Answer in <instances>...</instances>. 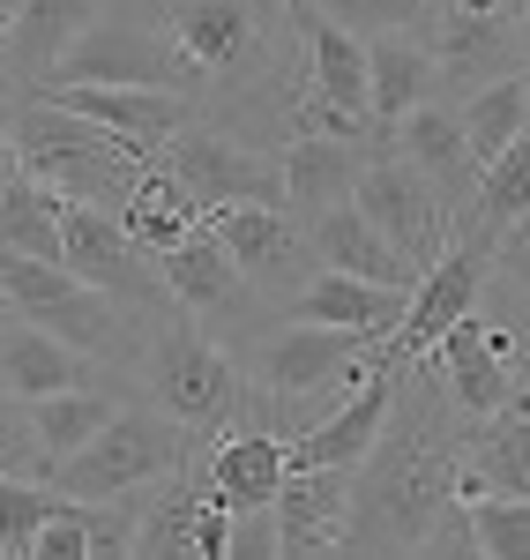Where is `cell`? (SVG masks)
<instances>
[{"mask_svg": "<svg viewBox=\"0 0 530 560\" xmlns=\"http://www.w3.org/2000/svg\"><path fill=\"white\" fill-rule=\"evenodd\" d=\"M456 441H463V419L434 359H397V404L374 448L352 464L344 553H419L426 523L456 501Z\"/></svg>", "mask_w": 530, "mask_h": 560, "instance_id": "6da1fadb", "label": "cell"}, {"mask_svg": "<svg viewBox=\"0 0 530 560\" xmlns=\"http://www.w3.org/2000/svg\"><path fill=\"white\" fill-rule=\"evenodd\" d=\"M31 560H90V523H83V501H75V493L52 501V516H45L38 538H31Z\"/></svg>", "mask_w": 530, "mask_h": 560, "instance_id": "d590c367", "label": "cell"}, {"mask_svg": "<svg viewBox=\"0 0 530 560\" xmlns=\"http://www.w3.org/2000/svg\"><path fill=\"white\" fill-rule=\"evenodd\" d=\"M299 8H307V0H284V15H299Z\"/></svg>", "mask_w": 530, "mask_h": 560, "instance_id": "f6af8a7d", "label": "cell"}, {"mask_svg": "<svg viewBox=\"0 0 530 560\" xmlns=\"http://www.w3.org/2000/svg\"><path fill=\"white\" fill-rule=\"evenodd\" d=\"M493 277H508L516 292H530V217L493 232Z\"/></svg>", "mask_w": 530, "mask_h": 560, "instance_id": "f35d334b", "label": "cell"}, {"mask_svg": "<svg viewBox=\"0 0 530 560\" xmlns=\"http://www.w3.org/2000/svg\"><path fill=\"white\" fill-rule=\"evenodd\" d=\"M90 23H97V0H23L0 38V75H15V90H38Z\"/></svg>", "mask_w": 530, "mask_h": 560, "instance_id": "ffe728a7", "label": "cell"}, {"mask_svg": "<svg viewBox=\"0 0 530 560\" xmlns=\"http://www.w3.org/2000/svg\"><path fill=\"white\" fill-rule=\"evenodd\" d=\"M0 382L31 404V396H52V388L97 382V359H90V351H75L68 337L38 329V322L8 314V322H0Z\"/></svg>", "mask_w": 530, "mask_h": 560, "instance_id": "7402d4cb", "label": "cell"}, {"mask_svg": "<svg viewBox=\"0 0 530 560\" xmlns=\"http://www.w3.org/2000/svg\"><path fill=\"white\" fill-rule=\"evenodd\" d=\"M463 135H471V158L486 165V158H500L516 135L530 128V97H523V75H493L486 90H471L463 105Z\"/></svg>", "mask_w": 530, "mask_h": 560, "instance_id": "f546056e", "label": "cell"}, {"mask_svg": "<svg viewBox=\"0 0 530 560\" xmlns=\"http://www.w3.org/2000/svg\"><path fill=\"white\" fill-rule=\"evenodd\" d=\"M157 165L202 202V217L224 210V202H276V210H284L276 150H269V142H247V135H232V128H217V120H202V113L157 150Z\"/></svg>", "mask_w": 530, "mask_h": 560, "instance_id": "8992f818", "label": "cell"}, {"mask_svg": "<svg viewBox=\"0 0 530 560\" xmlns=\"http://www.w3.org/2000/svg\"><path fill=\"white\" fill-rule=\"evenodd\" d=\"M389 150H397L403 165H419V173L434 179V195L448 202V217L463 224L471 187H479V158H471L463 113H456V105H441V97H426V105H411L397 128H389Z\"/></svg>", "mask_w": 530, "mask_h": 560, "instance_id": "2e32d148", "label": "cell"}, {"mask_svg": "<svg viewBox=\"0 0 530 560\" xmlns=\"http://www.w3.org/2000/svg\"><path fill=\"white\" fill-rule=\"evenodd\" d=\"M8 158L23 165L31 179H45L52 195H68V202H97V210H128L134 179H142V150L120 142L113 128H97L83 113H68V105H52L38 90H23L15 105H8Z\"/></svg>", "mask_w": 530, "mask_h": 560, "instance_id": "7a4b0ae2", "label": "cell"}, {"mask_svg": "<svg viewBox=\"0 0 530 560\" xmlns=\"http://www.w3.org/2000/svg\"><path fill=\"white\" fill-rule=\"evenodd\" d=\"M38 97L83 113V120H97V128H113L120 142H134L142 158H157V150L202 113L187 90H150V83H38Z\"/></svg>", "mask_w": 530, "mask_h": 560, "instance_id": "4fadbf2b", "label": "cell"}, {"mask_svg": "<svg viewBox=\"0 0 530 560\" xmlns=\"http://www.w3.org/2000/svg\"><path fill=\"white\" fill-rule=\"evenodd\" d=\"M366 158L374 150H358V142H337V135H307L292 128L276 142V173H284V210L314 224L321 210H337V202H352L358 173H366Z\"/></svg>", "mask_w": 530, "mask_h": 560, "instance_id": "d6986e66", "label": "cell"}, {"mask_svg": "<svg viewBox=\"0 0 530 560\" xmlns=\"http://www.w3.org/2000/svg\"><path fill=\"white\" fill-rule=\"evenodd\" d=\"M434 90H441V75H434V45L426 38H403V31L366 38V113H374L381 135L397 128L411 105H426Z\"/></svg>", "mask_w": 530, "mask_h": 560, "instance_id": "603a6c76", "label": "cell"}, {"mask_svg": "<svg viewBox=\"0 0 530 560\" xmlns=\"http://www.w3.org/2000/svg\"><path fill=\"white\" fill-rule=\"evenodd\" d=\"M479 493H523L530 501V404H500L493 419H463L456 441V501Z\"/></svg>", "mask_w": 530, "mask_h": 560, "instance_id": "e0dca14e", "label": "cell"}, {"mask_svg": "<svg viewBox=\"0 0 530 560\" xmlns=\"http://www.w3.org/2000/svg\"><path fill=\"white\" fill-rule=\"evenodd\" d=\"M52 501H60V486H52V478L0 471V553H8V560H31V538H38V523L52 516Z\"/></svg>", "mask_w": 530, "mask_h": 560, "instance_id": "4dcf8cb0", "label": "cell"}, {"mask_svg": "<svg viewBox=\"0 0 530 560\" xmlns=\"http://www.w3.org/2000/svg\"><path fill=\"white\" fill-rule=\"evenodd\" d=\"M0 322H8V292H0Z\"/></svg>", "mask_w": 530, "mask_h": 560, "instance_id": "bcb514c9", "label": "cell"}, {"mask_svg": "<svg viewBox=\"0 0 530 560\" xmlns=\"http://www.w3.org/2000/svg\"><path fill=\"white\" fill-rule=\"evenodd\" d=\"M224 530H232V509L210 493V509H202V523H195V560H224Z\"/></svg>", "mask_w": 530, "mask_h": 560, "instance_id": "ab89813d", "label": "cell"}, {"mask_svg": "<svg viewBox=\"0 0 530 560\" xmlns=\"http://www.w3.org/2000/svg\"><path fill=\"white\" fill-rule=\"evenodd\" d=\"M307 247H314L321 269H344V277H366V284H403V292L419 284V277H411V261H403L397 247L358 217V202H337V210L314 217V224H307Z\"/></svg>", "mask_w": 530, "mask_h": 560, "instance_id": "d4e9b609", "label": "cell"}, {"mask_svg": "<svg viewBox=\"0 0 530 560\" xmlns=\"http://www.w3.org/2000/svg\"><path fill=\"white\" fill-rule=\"evenodd\" d=\"M0 292H8V314H23V322L52 329V337H68V345L90 351V359H128V351H142V337L128 329V306L113 300V292H97V284H83V277L60 269V261L8 255V247H0Z\"/></svg>", "mask_w": 530, "mask_h": 560, "instance_id": "5b68a950", "label": "cell"}, {"mask_svg": "<svg viewBox=\"0 0 530 560\" xmlns=\"http://www.w3.org/2000/svg\"><path fill=\"white\" fill-rule=\"evenodd\" d=\"M434 359V374H441L448 404H456V419H493L500 404H516V374H508V351L493 337V322L471 306L463 322H448L441 345L426 351Z\"/></svg>", "mask_w": 530, "mask_h": 560, "instance_id": "9a60e30c", "label": "cell"}, {"mask_svg": "<svg viewBox=\"0 0 530 560\" xmlns=\"http://www.w3.org/2000/svg\"><path fill=\"white\" fill-rule=\"evenodd\" d=\"M120 224H128V240L142 247V255H165L173 240H187V232L202 224V202H195V195L150 158L142 179H134V195H128V210H120Z\"/></svg>", "mask_w": 530, "mask_h": 560, "instance_id": "484cf974", "label": "cell"}, {"mask_svg": "<svg viewBox=\"0 0 530 560\" xmlns=\"http://www.w3.org/2000/svg\"><path fill=\"white\" fill-rule=\"evenodd\" d=\"M419 553H441V560H463V553H479V530H471V509H463V501H448L441 516L426 523V538H419Z\"/></svg>", "mask_w": 530, "mask_h": 560, "instance_id": "74e56055", "label": "cell"}, {"mask_svg": "<svg viewBox=\"0 0 530 560\" xmlns=\"http://www.w3.org/2000/svg\"><path fill=\"white\" fill-rule=\"evenodd\" d=\"M0 471L15 478H52V464H45L38 433H31V411H23V396L0 382Z\"/></svg>", "mask_w": 530, "mask_h": 560, "instance_id": "e575fe53", "label": "cell"}, {"mask_svg": "<svg viewBox=\"0 0 530 560\" xmlns=\"http://www.w3.org/2000/svg\"><path fill=\"white\" fill-rule=\"evenodd\" d=\"M486 322L493 337H500V351H508V374H516V396L530 404V292H516L508 277H493L486 284Z\"/></svg>", "mask_w": 530, "mask_h": 560, "instance_id": "d6a6232c", "label": "cell"}, {"mask_svg": "<svg viewBox=\"0 0 530 560\" xmlns=\"http://www.w3.org/2000/svg\"><path fill=\"white\" fill-rule=\"evenodd\" d=\"M516 75H523V97H530V52H523V68H516Z\"/></svg>", "mask_w": 530, "mask_h": 560, "instance_id": "ee69618b", "label": "cell"}, {"mask_svg": "<svg viewBox=\"0 0 530 560\" xmlns=\"http://www.w3.org/2000/svg\"><path fill=\"white\" fill-rule=\"evenodd\" d=\"M15 8H23V0H0V38H8V23H15Z\"/></svg>", "mask_w": 530, "mask_h": 560, "instance_id": "60d3db41", "label": "cell"}, {"mask_svg": "<svg viewBox=\"0 0 530 560\" xmlns=\"http://www.w3.org/2000/svg\"><path fill=\"white\" fill-rule=\"evenodd\" d=\"M276 509V560L344 553V516H352V464H299L269 493Z\"/></svg>", "mask_w": 530, "mask_h": 560, "instance_id": "5bb4252c", "label": "cell"}, {"mask_svg": "<svg viewBox=\"0 0 530 560\" xmlns=\"http://www.w3.org/2000/svg\"><path fill=\"white\" fill-rule=\"evenodd\" d=\"M134 366H142V396H150L157 411H173L187 433H202V441H217L232 419H247V374H239V359H232V351L210 337V322L187 314V306L165 300L150 314Z\"/></svg>", "mask_w": 530, "mask_h": 560, "instance_id": "3957f363", "label": "cell"}, {"mask_svg": "<svg viewBox=\"0 0 530 560\" xmlns=\"http://www.w3.org/2000/svg\"><path fill=\"white\" fill-rule=\"evenodd\" d=\"M0 113H8V97H0Z\"/></svg>", "mask_w": 530, "mask_h": 560, "instance_id": "7dc6e473", "label": "cell"}, {"mask_svg": "<svg viewBox=\"0 0 530 560\" xmlns=\"http://www.w3.org/2000/svg\"><path fill=\"white\" fill-rule=\"evenodd\" d=\"M486 284H493V232L486 224H456L448 247L434 255V269L411 284L403 322L381 337V351H389V359H426V351L441 345L448 322H463L471 306L486 300Z\"/></svg>", "mask_w": 530, "mask_h": 560, "instance_id": "52a82bcc", "label": "cell"}, {"mask_svg": "<svg viewBox=\"0 0 530 560\" xmlns=\"http://www.w3.org/2000/svg\"><path fill=\"white\" fill-rule=\"evenodd\" d=\"M8 165H15V158H8V113H0V173H8Z\"/></svg>", "mask_w": 530, "mask_h": 560, "instance_id": "b9f144b4", "label": "cell"}, {"mask_svg": "<svg viewBox=\"0 0 530 560\" xmlns=\"http://www.w3.org/2000/svg\"><path fill=\"white\" fill-rule=\"evenodd\" d=\"M224 560H276V509H232V530H224Z\"/></svg>", "mask_w": 530, "mask_h": 560, "instance_id": "8d00e7d4", "label": "cell"}, {"mask_svg": "<svg viewBox=\"0 0 530 560\" xmlns=\"http://www.w3.org/2000/svg\"><path fill=\"white\" fill-rule=\"evenodd\" d=\"M463 509H471V530H479V553L486 560H530V501L523 493H479Z\"/></svg>", "mask_w": 530, "mask_h": 560, "instance_id": "1f68e13d", "label": "cell"}, {"mask_svg": "<svg viewBox=\"0 0 530 560\" xmlns=\"http://www.w3.org/2000/svg\"><path fill=\"white\" fill-rule=\"evenodd\" d=\"M0 247L8 255L60 261V195L45 179H31L23 165L0 173Z\"/></svg>", "mask_w": 530, "mask_h": 560, "instance_id": "83f0119b", "label": "cell"}, {"mask_svg": "<svg viewBox=\"0 0 530 560\" xmlns=\"http://www.w3.org/2000/svg\"><path fill=\"white\" fill-rule=\"evenodd\" d=\"M321 15H337L358 38H381V31H403V38H426V0H314Z\"/></svg>", "mask_w": 530, "mask_h": 560, "instance_id": "836d02e7", "label": "cell"}, {"mask_svg": "<svg viewBox=\"0 0 530 560\" xmlns=\"http://www.w3.org/2000/svg\"><path fill=\"white\" fill-rule=\"evenodd\" d=\"M210 232L224 240V255L239 261V277L269 300H292L321 269L307 247V224L292 210H276V202H224V210H210Z\"/></svg>", "mask_w": 530, "mask_h": 560, "instance_id": "8fae6325", "label": "cell"}, {"mask_svg": "<svg viewBox=\"0 0 530 560\" xmlns=\"http://www.w3.org/2000/svg\"><path fill=\"white\" fill-rule=\"evenodd\" d=\"M60 269H75L83 284L113 292L134 314H157L165 306V284H157V261L128 240L120 210H97V202H68L60 195Z\"/></svg>", "mask_w": 530, "mask_h": 560, "instance_id": "9c48e42d", "label": "cell"}, {"mask_svg": "<svg viewBox=\"0 0 530 560\" xmlns=\"http://www.w3.org/2000/svg\"><path fill=\"white\" fill-rule=\"evenodd\" d=\"M45 83H150V90H187V97H195V75L179 68L173 38H165L150 15H142V23L97 15L83 38L68 45V60H60Z\"/></svg>", "mask_w": 530, "mask_h": 560, "instance_id": "30bf717a", "label": "cell"}, {"mask_svg": "<svg viewBox=\"0 0 530 560\" xmlns=\"http://www.w3.org/2000/svg\"><path fill=\"white\" fill-rule=\"evenodd\" d=\"M500 8H508V15H516V23H530V0H500Z\"/></svg>", "mask_w": 530, "mask_h": 560, "instance_id": "7bdbcfd3", "label": "cell"}, {"mask_svg": "<svg viewBox=\"0 0 530 560\" xmlns=\"http://www.w3.org/2000/svg\"><path fill=\"white\" fill-rule=\"evenodd\" d=\"M157 261V284H165V300L187 306V314H202V322H217V314H232V306L255 300V284L239 277V261L224 255V240L210 232V217L187 232V240H173Z\"/></svg>", "mask_w": 530, "mask_h": 560, "instance_id": "ac0fdd59", "label": "cell"}, {"mask_svg": "<svg viewBox=\"0 0 530 560\" xmlns=\"http://www.w3.org/2000/svg\"><path fill=\"white\" fill-rule=\"evenodd\" d=\"M0 83H8V75H0Z\"/></svg>", "mask_w": 530, "mask_h": 560, "instance_id": "681fc988", "label": "cell"}, {"mask_svg": "<svg viewBox=\"0 0 530 560\" xmlns=\"http://www.w3.org/2000/svg\"><path fill=\"white\" fill-rule=\"evenodd\" d=\"M523 38H530V23H523Z\"/></svg>", "mask_w": 530, "mask_h": 560, "instance_id": "c3c4849f", "label": "cell"}, {"mask_svg": "<svg viewBox=\"0 0 530 560\" xmlns=\"http://www.w3.org/2000/svg\"><path fill=\"white\" fill-rule=\"evenodd\" d=\"M516 217H530V128L500 150V158H486L479 165V187H471V210H463V224H486V232H500V224H516Z\"/></svg>", "mask_w": 530, "mask_h": 560, "instance_id": "f1b7e54d", "label": "cell"}, {"mask_svg": "<svg viewBox=\"0 0 530 560\" xmlns=\"http://www.w3.org/2000/svg\"><path fill=\"white\" fill-rule=\"evenodd\" d=\"M403 284H366V277H344V269H314L307 284L292 292V314L307 322H337V329H358V337H389L403 322Z\"/></svg>", "mask_w": 530, "mask_h": 560, "instance_id": "cb8c5ba5", "label": "cell"}, {"mask_svg": "<svg viewBox=\"0 0 530 560\" xmlns=\"http://www.w3.org/2000/svg\"><path fill=\"white\" fill-rule=\"evenodd\" d=\"M352 202H358V217H366V224H374V232L411 261V277H426L434 255L448 247V232H456V217H448V202L434 195V179L419 173V165H403L397 150L366 158Z\"/></svg>", "mask_w": 530, "mask_h": 560, "instance_id": "ba28073f", "label": "cell"}, {"mask_svg": "<svg viewBox=\"0 0 530 560\" xmlns=\"http://www.w3.org/2000/svg\"><path fill=\"white\" fill-rule=\"evenodd\" d=\"M202 448V433H187L173 411H157L150 396H120L113 419L90 433L75 456L52 464V486L75 501H120V493H150L157 478H173L187 456Z\"/></svg>", "mask_w": 530, "mask_h": 560, "instance_id": "277c9868", "label": "cell"}, {"mask_svg": "<svg viewBox=\"0 0 530 560\" xmlns=\"http://www.w3.org/2000/svg\"><path fill=\"white\" fill-rule=\"evenodd\" d=\"M202 471H210V493L224 509H262L269 493L284 486V433L255 427V419H232V427L202 448Z\"/></svg>", "mask_w": 530, "mask_h": 560, "instance_id": "44dd1931", "label": "cell"}, {"mask_svg": "<svg viewBox=\"0 0 530 560\" xmlns=\"http://www.w3.org/2000/svg\"><path fill=\"white\" fill-rule=\"evenodd\" d=\"M113 404H120V388H105V382H75V388H52V396H31L23 411H31V433H38L45 464L75 456L90 433L113 419Z\"/></svg>", "mask_w": 530, "mask_h": 560, "instance_id": "4316f807", "label": "cell"}, {"mask_svg": "<svg viewBox=\"0 0 530 560\" xmlns=\"http://www.w3.org/2000/svg\"><path fill=\"white\" fill-rule=\"evenodd\" d=\"M426 45H434L441 90H456V97L486 90L493 75H516L523 52H530L516 15H463V8H448V0H426Z\"/></svg>", "mask_w": 530, "mask_h": 560, "instance_id": "7c38bea8", "label": "cell"}]
</instances>
